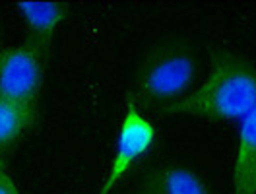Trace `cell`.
Here are the masks:
<instances>
[{
	"mask_svg": "<svg viewBox=\"0 0 256 194\" xmlns=\"http://www.w3.org/2000/svg\"><path fill=\"white\" fill-rule=\"evenodd\" d=\"M256 107V68L231 52L214 58L206 82L190 96L163 109L167 114H190L206 120H242Z\"/></svg>",
	"mask_w": 256,
	"mask_h": 194,
	"instance_id": "cell-1",
	"label": "cell"
},
{
	"mask_svg": "<svg viewBox=\"0 0 256 194\" xmlns=\"http://www.w3.org/2000/svg\"><path fill=\"white\" fill-rule=\"evenodd\" d=\"M196 78V50L182 37H163L146 48L134 76V101L165 109L188 92Z\"/></svg>",
	"mask_w": 256,
	"mask_h": 194,
	"instance_id": "cell-2",
	"label": "cell"
},
{
	"mask_svg": "<svg viewBox=\"0 0 256 194\" xmlns=\"http://www.w3.org/2000/svg\"><path fill=\"white\" fill-rule=\"evenodd\" d=\"M154 140H156L154 122L138 109V103L134 101V97L130 94L126 96L124 116H122V122L118 128L114 158L109 167V173L101 184V190L97 194H111L116 182L124 177L128 169L154 146Z\"/></svg>",
	"mask_w": 256,
	"mask_h": 194,
	"instance_id": "cell-3",
	"label": "cell"
},
{
	"mask_svg": "<svg viewBox=\"0 0 256 194\" xmlns=\"http://www.w3.org/2000/svg\"><path fill=\"white\" fill-rule=\"evenodd\" d=\"M43 54L32 43L0 50V97L35 105L43 84Z\"/></svg>",
	"mask_w": 256,
	"mask_h": 194,
	"instance_id": "cell-4",
	"label": "cell"
},
{
	"mask_svg": "<svg viewBox=\"0 0 256 194\" xmlns=\"http://www.w3.org/2000/svg\"><path fill=\"white\" fill-rule=\"evenodd\" d=\"M16 8L28 24V43L41 50L47 56L52 35L56 28L70 14L68 4L64 2H18Z\"/></svg>",
	"mask_w": 256,
	"mask_h": 194,
	"instance_id": "cell-5",
	"label": "cell"
},
{
	"mask_svg": "<svg viewBox=\"0 0 256 194\" xmlns=\"http://www.w3.org/2000/svg\"><path fill=\"white\" fill-rule=\"evenodd\" d=\"M138 194H210L194 171L182 165H158L144 177Z\"/></svg>",
	"mask_w": 256,
	"mask_h": 194,
	"instance_id": "cell-6",
	"label": "cell"
},
{
	"mask_svg": "<svg viewBox=\"0 0 256 194\" xmlns=\"http://www.w3.org/2000/svg\"><path fill=\"white\" fill-rule=\"evenodd\" d=\"M233 194H256V107L240 120L233 165Z\"/></svg>",
	"mask_w": 256,
	"mask_h": 194,
	"instance_id": "cell-7",
	"label": "cell"
},
{
	"mask_svg": "<svg viewBox=\"0 0 256 194\" xmlns=\"http://www.w3.org/2000/svg\"><path fill=\"white\" fill-rule=\"evenodd\" d=\"M37 107L0 97V152L12 148L33 126Z\"/></svg>",
	"mask_w": 256,
	"mask_h": 194,
	"instance_id": "cell-8",
	"label": "cell"
},
{
	"mask_svg": "<svg viewBox=\"0 0 256 194\" xmlns=\"http://www.w3.org/2000/svg\"><path fill=\"white\" fill-rule=\"evenodd\" d=\"M0 194H20L16 180L0 167Z\"/></svg>",
	"mask_w": 256,
	"mask_h": 194,
	"instance_id": "cell-9",
	"label": "cell"
},
{
	"mask_svg": "<svg viewBox=\"0 0 256 194\" xmlns=\"http://www.w3.org/2000/svg\"><path fill=\"white\" fill-rule=\"evenodd\" d=\"M0 167H4V156H2V152H0Z\"/></svg>",
	"mask_w": 256,
	"mask_h": 194,
	"instance_id": "cell-10",
	"label": "cell"
}]
</instances>
